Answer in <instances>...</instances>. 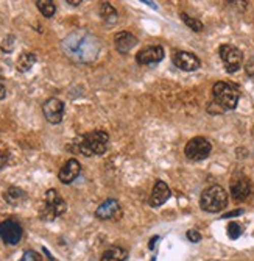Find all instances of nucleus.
Here are the masks:
<instances>
[{"instance_id": "1a4fd4ad", "label": "nucleus", "mask_w": 254, "mask_h": 261, "mask_svg": "<svg viewBox=\"0 0 254 261\" xmlns=\"http://www.w3.org/2000/svg\"><path fill=\"white\" fill-rule=\"evenodd\" d=\"M42 113L50 124H59L64 116V103L59 99H49L42 105Z\"/></svg>"}, {"instance_id": "0eeeda50", "label": "nucleus", "mask_w": 254, "mask_h": 261, "mask_svg": "<svg viewBox=\"0 0 254 261\" xmlns=\"http://www.w3.org/2000/svg\"><path fill=\"white\" fill-rule=\"evenodd\" d=\"M211 150H212L211 142L203 136H197L187 142L184 153H186V156L190 161H201L211 155Z\"/></svg>"}, {"instance_id": "5701e85b", "label": "nucleus", "mask_w": 254, "mask_h": 261, "mask_svg": "<svg viewBox=\"0 0 254 261\" xmlns=\"http://www.w3.org/2000/svg\"><path fill=\"white\" fill-rule=\"evenodd\" d=\"M243 233V228H242V225L240 224H237V222H231L229 225H228V236L231 240H237V238H240V234Z\"/></svg>"}, {"instance_id": "bb28decb", "label": "nucleus", "mask_w": 254, "mask_h": 261, "mask_svg": "<svg viewBox=\"0 0 254 261\" xmlns=\"http://www.w3.org/2000/svg\"><path fill=\"white\" fill-rule=\"evenodd\" d=\"M187 240L192 241V243H200V241H201V234H200V231H197V230H189V231H187Z\"/></svg>"}, {"instance_id": "7c9ffc66", "label": "nucleus", "mask_w": 254, "mask_h": 261, "mask_svg": "<svg viewBox=\"0 0 254 261\" xmlns=\"http://www.w3.org/2000/svg\"><path fill=\"white\" fill-rule=\"evenodd\" d=\"M67 4H69V5H72V7H77V5L81 4V0H67Z\"/></svg>"}, {"instance_id": "6ab92c4d", "label": "nucleus", "mask_w": 254, "mask_h": 261, "mask_svg": "<svg viewBox=\"0 0 254 261\" xmlns=\"http://www.w3.org/2000/svg\"><path fill=\"white\" fill-rule=\"evenodd\" d=\"M36 55L31 52H24L17 60V70L19 72H28V70L35 66Z\"/></svg>"}, {"instance_id": "4be33fe9", "label": "nucleus", "mask_w": 254, "mask_h": 261, "mask_svg": "<svg viewBox=\"0 0 254 261\" xmlns=\"http://www.w3.org/2000/svg\"><path fill=\"white\" fill-rule=\"evenodd\" d=\"M181 19H182V22L186 23V25L189 27V29H192L194 32H201L203 29H204V25H203V22L201 20H198V19H195V17H190V16H187V14H181Z\"/></svg>"}, {"instance_id": "f03ea898", "label": "nucleus", "mask_w": 254, "mask_h": 261, "mask_svg": "<svg viewBox=\"0 0 254 261\" xmlns=\"http://www.w3.org/2000/svg\"><path fill=\"white\" fill-rule=\"evenodd\" d=\"M108 141L109 136L103 130H96L83 135L75 141L77 150L83 153L84 156H92V155H103L108 149Z\"/></svg>"}, {"instance_id": "cd10ccee", "label": "nucleus", "mask_w": 254, "mask_h": 261, "mask_svg": "<svg viewBox=\"0 0 254 261\" xmlns=\"http://www.w3.org/2000/svg\"><path fill=\"white\" fill-rule=\"evenodd\" d=\"M245 70H246V74H248L249 77H254V58H251V60L246 61Z\"/></svg>"}, {"instance_id": "4468645a", "label": "nucleus", "mask_w": 254, "mask_h": 261, "mask_svg": "<svg viewBox=\"0 0 254 261\" xmlns=\"http://www.w3.org/2000/svg\"><path fill=\"white\" fill-rule=\"evenodd\" d=\"M251 194V183L246 177L240 175L231 180V196L236 200H245Z\"/></svg>"}, {"instance_id": "f8f14e48", "label": "nucleus", "mask_w": 254, "mask_h": 261, "mask_svg": "<svg viewBox=\"0 0 254 261\" xmlns=\"http://www.w3.org/2000/svg\"><path fill=\"white\" fill-rule=\"evenodd\" d=\"M122 215V208L120 203L115 199H108L105 200L97 210H96V216L102 221H108V219H115Z\"/></svg>"}, {"instance_id": "f257e3e1", "label": "nucleus", "mask_w": 254, "mask_h": 261, "mask_svg": "<svg viewBox=\"0 0 254 261\" xmlns=\"http://www.w3.org/2000/svg\"><path fill=\"white\" fill-rule=\"evenodd\" d=\"M94 45L97 47V39L84 33H74L64 39L66 52L69 55H77L80 61H87L86 55H89V58L97 57L99 49H94Z\"/></svg>"}, {"instance_id": "c756f323", "label": "nucleus", "mask_w": 254, "mask_h": 261, "mask_svg": "<svg viewBox=\"0 0 254 261\" xmlns=\"http://www.w3.org/2000/svg\"><path fill=\"white\" fill-rule=\"evenodd\" d=\"M242 213H243V210H237V211H233V213H228V215H225L223 218H234L237 215H242Z\"/></svg>"}, {"instance_id": "aec40b11", "label": "nucleus", "mask_w": 254, "mask_h": 261, "mask_svg": "<svg viewBox=\"0 0 254 261\" xmlns=\"http://www.w3.org/2000/svg\"><path fill=\"white\" fill-rule=\"evenodd\" d=\"M100 16H102V19L106 23L117 22V11H115V8L111 4H108V2H103L100 5Z\"/></svg>"}, {"instance_id": "423d86ee", "label": "nucleus", "mask_w": 254, "mask_h": 261, "mask_svg": "<svg viewBox=\"0 0 254 261\" xmlns=\"http://www.w3.org/2000/svg\"><path fill=\"white\" fill-rule=\"evenodd\" d=\"M220 58L225 64V69L226 72L229 74H234L237 70L242 67V63H243V54L237 49V47L231 45V44H223L220 47Z\"/></svg>"}, {"instance_id": "f3484780", "label": "nucleus", "mask_w": 254, "mask_h": 261, "mask_svg": "<svg viewBox=\"0 0 254 261\" xmlns=\"http://www.w3.org/2000/svg\"><path fill=\"white\" fill-rule=\"evenodd\" d=\"M25 197H27L25 191H24V189L17 188V186H10L4 193V199L10 205H19L22 200H25Z\"/></svg>"}, {"instance_id": "2eb2a0df", "label": "nucleus", "mask_w": 254, "mask_h": 261, "mask_svg": "<svg viewBox=\"0 0 254 261\" xmlns=\"http://www.w3.org/2000/svg\"><path fill=\"white\" fill-rule=\"evenodd\" d=\"M170 197V188L166 181L163 180H157L154 183V188L151 191V196H150V205L151 206H161L163 203H166Z\"/></svg>"}, {"instance_id": "39448f33", "label": "nucleus", "mask_w": 254, "mask_h": 261, "mask_svg": "<svg viewBox=\"0 0 254 261\" xmlns=\"http://www.w3.org/2000/svg\"><path fill=\"white\" fill-rule=\"evenodd\" d=\"M214 100L223 110H234L239 103V91L226 82H217L212 88Z\"/></svg>"}, {"instance_id": "b1692460", "label": "nucleus", "mask_w": 254, "mask_h": 261, "mask_svg": "<svg viewBox=\"0 0 254 261\" xmlns=\"http://www.w3.org/2000/svg\"><path fill=\"white\" fill-rule=\"evenodd\" d=\"M14 36L13 35H8L4 41H2V44H0V49H2L4 52H11L13 49H14Z\"/></svg>"}, {"instance_id": "20e7f679", "label": "nucleus", "mask_w": 254, "mask_h": 261, "mask_svg": "<svg viewBox=\"0 0 254 261\" xmlns=\"http://www.w3.org/2000/svg\"><path fill=\"white\" fill-rule=\"evenodd\" d=\"M66 210H67V203L59 196V193L56 189H49L44 196V202L39 210V216L42 221H55Z\"/></svg>"}, {"instance_id": "a878e982", "label": "nucleus", "mask_w": 254, "mask_h": 261, "mask_svg": "<svg viewBox=\"0 0 254 261\" xmlns=\"http://www.w3.org/2000/svg\"><path fill=\"white\" fill-rule=\"evenodd\" d=\"M8 158H10L8 149L4 144H0V168H2V166H5V163L8 161Z\"/></svg>"}, {"instance_id": "2f4dec72", "label": "nucleus", "mask_w": 254, "mask_h": 261, "mask_svg": "<svg viewBox=\"0 0 254 261\" xmlns=\"http://www.w3.org/2000/svg\"><path fill=\"white\" fill-rule=\"evenodd\" d=\"M156 241H159L157 236H154V238L151 240V243H150V246H148V247H150V249H153V247H154V244H156Z\"/></svg>"}, {"instance_id": "c85d7f7f", "label": "nucleus", "mask_w": 254, "mask_h": 261, "mask_svg": "<svg viewBox=\"0 0 254 261\" xmlns=\"http://www.w3.org/2000/svg\"><path fill=\"white\" fill-rule=\"evenodd\" d=\"M5 97H7V88H5V85L0 83V100H4Z\"/></svg>"}, {"instance_id": "9b49d317", "label": "nucleus", "mask_w": 254, "mask_h": 261, "mask_svg": "<svg viewBox=\"0 0 254 261\" xmlns=\"http://www.w3.org/2000/svg\"><path fill=\"white\" fill-rule=\"evenodd\" d=\"M173 64L181 70H186V72H192L201 66L200 58L190 52H176L173 57Z\"/></svg>"}, {"instance_id": "9d476101", "label": "nucleus", "mask_w": 254, "mask_h": 261, "mask_svg": "<svg viewBox=\"0 0 254 261\" xmlns=\"http://www.w3.org/2000/svg\"><path fill=\"white\" fill-rule=\"evenodd\" d=\"M164 49L161 45H148L145 49H142L139 54L136 55V61L142 64V66H148V64H156L159 61H163L164 58Z\"/></svg>"}, {"instance_id": "dca6fc26", "label": "nucleus", "mask_w": 254, "mask_h": 261, "mask_svg": "<svg viewBox=\"0 0 254 261\" xmlns=\"http://www.w3.org/2000/svg\"><path fill=\"white\" fill-rule=\"evenodd\" d=\"M137 44V38L128 32H120L114 36V45H115V50L119 54H128L133 47Z\"/></svg>"}, {"instance_id": "412c9836", "label": "nucleus", "mask_w": 254, "mask_h": 261, "mask_svg": "<svg viewBox=\"0 0 254 261\" xmlns=\"http://www.w3.org/2000/svg\"><path fill=\"white\" fill-rule=\"evenodd\" d=\"M38 10L45 16V17H52L56 13V7L52 0H38L36 2Z\"/></svg>"}, {"instance_id": "6e6552de", "label": "nucleus", "mask_w": 254, "mask_h": 261, "mask_svg": "<svg viewBox=\"0 0 254 261\" xmlns=\"http://www.w3.org/2000/svg\"><path fill=\"white\" fill-rule=\"evenodd\" d=\"M22 227L17 221L14 219H7L4 222H0V238L5 244H10V246H16L19 244V241L22 240Z\"/></svg>"}, {"instance_id": "a211bd4d", "label": "nucleus", "mask_w": 254, "mask_h": 261, "mask_svg": "<svg viewBox=\"0 0 254 261\" xmlns=\"http://www.w3.org/2000/svg\"><path fill=\"white\" fill-rule=\"evenodd\" d=\"M128 258V252L123 247H109L103 255L100 261H125Z\"/></svg>"}, {"instance_id": "ddd939ff", "label": "nucleus", "mask_w": 254, "mask_h": 261, "mask_svg": "<svg viewBox=\"0 0 254 261\" xmlns=\"http://www.w3.org/2000/svg\"><path fill=\"white\" fill-rule=\"evenodd\" d=\"M81 172V166L78 163V160L75 158H71V160H67L64 163V166L61 168L59 174H58V178L61 183L64 185H69V183H72Z\"/></svg>"}, {"instance_id": "7ed1b4c3", "label": "nucleus", "mask_w": 254, "mask_h": 261, "mask_svg": "<svg viewBox=\"0 0 254 261\" xmlns=\"http://www.w3.org/2000/svg\"><path fill=\"white\" fill-rule=\"evenodd\" d=\"M226 205H228V194L218 185H212L209 188H206L200 199L201 210L207 213H220L221 210L226 208Z\"/></svg>"}, {"instance_id": "393cba45", "label": "nucleus", "mask_w": 254, "mask_h": 261, "mask_svg": "<svg viewBox=\"0 0 254 261\" xmlns=\"http://www.w3.org/2000/svg\"><path fill=\"white\" fill-rule=\"evenodd\" d=\"M20 261H42V258H41V255L36 253L35 250H27V252L24 253V256L20 258Z\"/></svg>"}]
</instances>
